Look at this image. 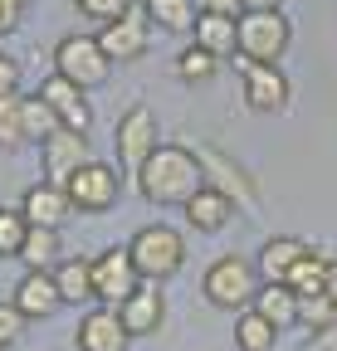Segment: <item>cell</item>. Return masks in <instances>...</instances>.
Listing matches in <instances>:
<instances>
[{"label": "cell", "mask_w": 337, "mask_h": 351, "mask_svg": "<svg viewBox=\"0 0 337 351\" xmlns=\"http://www.w3.org/2000/svg\"><path fill=\"white\" fill-rule=\"evenodd\" d=\"M152 25L172 29V34H191L196 20H200V0H142Z\"/></svg>", "instance_id": "cell-22"}, {"label": "cell", "mask_w": 337, "mask_h": 351, "mask_svg": "<svg viewBox=\"0 0 337 351\" xmlns=\"http://www.w3.org/2000/svg\"><path fill=\"white\" fill-rule=\"evenodd\" d=\"M89 132H73V127H54L45 142H39V166H45V181L64 186L69 176L89 161Z\"/></svg>", "instance_id": "cell-10"}, {"label": "cell", "mask_w": 337, "mask_h": 351, "mask_svg": "<svg viewBox=\"0 0 337 351\" xmlns=\"http://www.w3.org/2000/svg\"><path fill=\"white\" fill-rule=\"evenodd\" d=\"M15 307L25 313V322H39V317H54L64 298H59V283L54 274H25L20 288H15Z\"/></svg>", "instance_id": "cell-17"}, {"label": "cell", "mask_w": 337, "mask_h": 351, "mask_svg": "<svg viewBox=\"0 0 337 351\" xmlns=\"http://www.w3.org/2000/svg\"><path fill=\"white\" fill-rule=\"evenodd\" d=\"M132 332L122 327L117 307H98V313H83L73 327V346L78 351H128Z\"/></svg>", "instance_id": "cell-12"}, {"label": "cell", "mask_w": 337, "mask_h": 351, "mask_svg": "<svg viewBox=\"0 0 337 351\" xmlns=\"http://www.w3.org/2000/svg\"><path fill=\"white\" fill-rule=\"evenodd\" d=\"M244 10H283V0H244Z\"/></svg>", "instance_id": "cell-37"}, {"label": "cell", "mask_w": 337, "mask_h": 351, "mask_svg": "<svg viewBox=\"0 0 337 351\" xmlns=\"http://www.w3.org/2000/svg\"><path fill=\"white\" fill-rule=\"evenodd\" d=\"M5 29H15V15H5V10H0V34H5Z\"/></svg>", "instance_id": "cell-39"}, {"label": "cell", "mask_w": 337, "mask_h": 351, "mask_svg": "<svg viewBox=\"0 0 337 351\" xmlns=\"http://www.w3.org/2000/svg\"><path fill=\"white\" fill-rule=\"evenodd\" d=\"M25 219L30 225H39V230H64V219L73 215V200H69V191L64 186H54V181H39V186H30L25 191Z\"/></svg>", "instance_id": "cell-16"}, {"label": "cell", "mask_w": 337, "mask_h": 351, "mask_svg": "<svg viewBox=\"0 0 337 351\" xmlns=\"http://www.w3.org/2000/svg\"><path fill=\"white\" fill-rule=\"evenodd\" d=\"M200 10H210V15H244V0H200Z\"/></svg>", "instance_id": "cell-34"}, {"label": "cell", "mask_w": 337, "mask_h": 351, "mask_svg": "<svg viewBox=\"0 0 337 351\" xmlns=\"http://www.w3.org/2000/svg\"><path fill=\"white\" fill-rule=\"evenodd\" d=\"M117 317H122V327H128L132 337H152V332H161V322H166V298H161V283L142 278V283H137V293L117 307Z\"/></svg>", "instance_id": "cell-14"}, {"label": "cell", "mask_w": 337, "mask_h": 351, "mask_svg": "<svg viewBox=\"0 0 337 351\" xmlns=\"http://www.w3.org/2000/svg\"><path fill=\"white\" fill-rule=\"evenodd\" d=\"M25 239H30V219H25V210L0 205V258H20Z\"/></svg>", "instance_id": "cell-27"}, {"label": "cell", "mask_w": 337, "mask_h": 351, "mask_svg": "<svg viewBox=\"0 0 337 351\" xmlns=\"http://www.w3.org/2000/svg\"><path fill=\"white\" fill-rule=\"evenodd\" d=\"M181 210H186V225H191L196 234H220L230 219H235V195H225L220 186H210V181H205Z\"/></svg>", "instance_id": "cell-15"}, {"label": "cell", "mask_w": 337, "mask_h": 351, "mask_svg": "<svg viewBox=\"0 0 337 351\" xmlns=\"http://www.w3.org/2000/svg\"><path fill=\"white\" fill-rule=\"evenodd\" d=\"M191 34H196L191 44H200V49L216 54V59H235V54H240V20H235V15H210V10H200V20H196Z\"/></svg>", "instance_id": "cell-18"}, {"label": "cell", "mask_w": 337, "mask_h": 351, "mask_svg": "<svg viewBox=\"0 0 337 351\" xmlns=\"http://www.w3.org/2000/svg\"><path fill=\"white\" fill-rule=\"evenodd\" d=\"M200 186H205V166L200 152L191 147H156L137 171V191L152 205H186Z\"/></svg>", "instance_id": "cell-1"}, {"label": "cell", "mask_w": 337, "mask_h": 351, "mask_svg": "<svg viewBox=\"0 0 337 351\" xmlns=\"http://www.w3.org/2000/svg\"><path fill=\"white\" fill-rule=\"evenodd\" d=\"M274 341H279V327L264 322L255 307H244V313L235 317V346L240 351H274Z\"/></svg>", "instance_id": "cell-24"}, {"label": "cell", "mask_w": 337, "mask_h": 351, "mask_svg": "<svg viewBox=\"0 0 337 351\" xmlns=\"http://www.w3.org/2000/svg\"><path fill=\"white\" fill-rule=\"evenodd\" d=\"M73 5H78V15H89L98 25H113V20H122L132 10V0H73Z\"/></svg>", "instance_id": "cell-31"}, {"label": "cell", "mask_w": 337, "mask_h": 351, "mask_svg": "<svg viewBox=\"0 0 337 351\" xmlns=\"http://www.w3.org/2000/svg\"><path fill=\"white\" fill-rule=\"evenodd\" d=\"M0 98H20V64L0 54Z\"/></svg>", "instance_id": "cell-33"}, {"label": "cell", "mask_w": 337, "mask_h": 351, "mask_svg": "<svg viewBox=\"0 0 337 351\" xmlns=\"http://www.w3.org/2000/svg\"><path fill=\"white\" fill-rule=\"evenodd\" d=\"M20 117H25V142H45L49 132L59 127V117L49 112V103L39 98V93H30V98H20Z\"/></svg>", "instance_id": "cell-26"}, {"label": "cell", "mask_w": 337, "mask_h": 351, "mask_svg": "<svg viewBox=\"0 0 337 351\" xmlns=\"http://www.w3.org/2000/svg\"><path fill=\"white\" fill-rule=\"evenodd\" d=\"M259 283H264L259 269H255L244 254H220V258L205 269V278H200V298H205L210 307H220V313H240V307L255 302Z\"/></svg>", "instance_id": "cell-2"}, {"label": "cell", "mask_w": 337, "mask_h": 351, "mask_svg": "<svg viewBox=\"0 0 337 351\" xmlns=\"http://www.w3.org/2000/svg\"><path fill=\"white\" fill-rule=\"evenodd\" d=\"M216 69H220V59L205 54L200 44H186V49L176 54V73H181L186 83H210V78H216Z\"/></svg>", "instance_id": "cell-28"}, {"label": "cell", "mask_w": 337, "mask_h": 351, "mask_svg": "<svg viewBox=\"0 0 337 351\" xmlns=\"http://www.w3.org/2000/svg\"><path fill=\"white\" fill-rule=\"evenodd\" d=\"M137 283H142V274H137V263H132V254L128 249H103L98 258H93V298L98 302H108V307H122L132 293H137Z\"/></svg>", "instance_id": "cell-8"}, {"label": "cell", "mask_w": 337, "mask_h": 351, "mask_svg": "<svg viewBox=\"0 0 337 351\" xmlns=\"http://www.w3.org/2000/svg\"><path fill=\"white\" fill-rule=\"evenodd\" d=\"M249 307H255L264 322H274L279 332L299 322V293H293L288 283H259V293H255V302H249Z\"/></svg>", "instance_id": "cell-20"}, {"label": "cell", "mask_w": 337, "mask_h": 351, "mask_svg": "<svg viewBox=\"0 0 337 351\" xmlns=\"http://www.w3.org/2000/svg\"><path fill=\"white\" fill-rule=\"evenodd\" d=\"M20 332H25V313H20L15 302H0V346L20 341Z\"/></svg>", "instance_id": "cell-32"}, {"label": "cell", "mask_w": 337, "mask_h": 351, "mask_svg": "<svg viewBox=\"0 0 337 351\" xmlns=\"http://www.w3.org/2000/svg\"><path fill=\"white\" fill-rule=\"evenodd\" d=\"M332 322H337V302H332L327 293H308V298H299V327L323 332V327H332Z\"/></svg>", "instance_id": "cell-29"}, {"label": "cell", "mask_w": 337, "mask_h": 351, "mask_svg": "<svg viewBox=\"0 0 337 351\" xmlns=\"http://www.w3.org/2000/svg\"><path fill=\"white\" fill-rule=\"evenodd\" d=\"M293 44V25L283 10H244L240 15V54L244 64H279Z\"/></svg>", "instance_id": "cell-3"}, {"label": "cell", "mask_w": 337, "mask_h": 351, "mask_svg": "<svg viewBox=\"0 0 337 351\" xmlns=\"http://www.w3.org/2000/svg\"><path fill=\"white\" fill-rule=\"evenodd\" d=\"M20 5H25V0H0V10H5V15H15V20H20Z\"/></svg>", "instance_id": "cell-38"}, {"label": "cell", "mask_w": 337, "mask_h": 351, "mask_svg": "<svg viewBox=\"0 0 337 351\" xmlns=\"http://www.w3.org/2000/svg\"><path fill=\"white\" fill-rule=\"evenodd\" d=\"M323 293H327V298H332V302H337V258H332V263H327V283H323Z\"/></svg>", "instance_id": "cell-36"}, {"label": "cell", "mask_w": 337, "mask_h": 351, "mask_svg": "<svg viewBox=\"0 0 337 351\" xmlns=\"http://www.w3.org/2000/svg\"><path fill=\"white\" fill-rule=\"evenodd\" d=\"M64 191H69V200H73V210H89V215H103V210H113L117 205V195H122V181H117V166H108V161H98V156H89L69 181H64Z\"/></svg>", "instance_id": "cell-6"}, {"label": "cell", "mask_w": 337, "mask_h": 351, "mask_svg": "<svg viewBox=\"0 0 337 351\" xmlns=\"http://www.w3.org/2000/svg\"><path fill=\"white\" fill-rule=\"evenodd\" d=\"M308 249H313V244H303L299 234H274V239H264V249H259V258H255V269H259L264 283H283L288 269H293V263H299Z\"/></svg>", "instance_id": "cell-19"}, {"label": "cell", "mask_w": 337, "mask_h": 351, "mask_svg": "<svg viewBox=\"0 0 337 351\" xmlns=\"http://www.w3.org/2000/svg\"><path fill=\"white\" fill-rule=\"evenodd\" d=\"M235 64H240V78H244V103L255 112H283L288 108L293 88H288L279 64H244V59H235Z\"/></svg>", "instance_id": "cell-11"}, {"label": "cell", "mask_w": 337, "mask_h": 351, "mask_svg": "<svg viewBox=\"0 0 337 351\" xmlns=\"http://www.w3.org/2000/svg\"><path fill=\"white\" fill-rule=\"evenodd\" d=\"M39 98L49 103V112L59 117V127H73V132H93V108H89V93H83L78 83L69 78H45V88H39Z\"/></svg>", "instance_id": "cell-13"}, {"label": "cell", "mask_w": 337, "mask_h": 351, "mask_svg": "<svg viewBox=\"0 0 337 351\" xmlns=\"http://www.w3.org/2000/svg\"><path fill=\"white\" fill-rule=\"evenodd\" d=\"M54 283H59V298H64L69 307L89 302V298H93V258H59Z\"/></svg>", "instance_id": "cell-21"}, {"label": "cell", "mask_w": 337, "mask_h": 351, "mask_svg": "<svg viewBox=\"0 0 337 351\" xmlns=\"http://www.w3.org/2000/svg\"><path fill=\"white\" fill-rule=\"evenodd\" d=\"M113 147H117V161L128 166L132 176H137L142 161L161 147V142H156V117H152L147 103H132L128 112H122V122H117V132H113Z\"/></svg>", "instance_id": "cell-7"}, {"label": "cell", "mask_w": 337, "mask_h": 351, "mask_svg": "<svg viewBox=\"0 0 337 351\" xmlns=\"http://www.w3.org/2000/svg\"><path fill=\"white\" fill-rule=\"evenodd\" d=\"M25 147V117H20V98H0V152Z\"/></svg>", "instance_id": "cell-30"}, {"label": "cell", "mask_w": 337, "mask_h": 351, "mask_svg": "<svg viewBox=\"0 0 337 351\" xmlns=\"http://www.w3.org/2000/svg\"><path fill=\"white\" fill-rule=\"evenodd\" d=\"M327 263H332V258H323L318 249H308V254H303V258L288 269V278H283V283H288L293 293H299V298L323 293V283H327Z\"/></svg>", "instance_id": "cell-25"}, {"label": "cell", "mask_w": 337, "mask_h": 351, "mask_svg": "<svg viewBox=\"0 0 337 351\" xmlns=\"http://www.w3.org/2000/svg\"><path fill=\"white\" fill-rule=\"evenodd\" d=\"M20 263H25L30 274H54V269H59V230L30 225V239H25V249H20Z\"/></svg>", "instance_id": "cell-23"}, {"label": "cell", "mask_w": 337, "mask_h": 351, "mask_svg": "<svg viewBox=\"0 0 337 351\" xmlns=\"http://www.w3.org/2000/svg\"><path fill=\"white\" fill-rule=\"evenodd\" d=\"M308 351H337V322L323 327V332H313V346Z\"/></svg>", "instance_id": "cell-35"}, {"label": "cell", "mask_w": 337, "mask_h": 351, "mask_svg": "<svg viewBox=\"0 0 337 351\" xmlns=\"http://www.w3.org/2000/svg\"><path fill=\"white\" fill-rule=\"evenodd\" d=\"M54 73L69 78V83H78L83 93H89V88H103V83H108L113 59L103 54L98 34H64V39L54 44Z\"/></svg>", "instance_id": "cell-5"}, {"label": "cell", "mask_w": 337, "mask_h": 351, "mask_svg": "<svg viewBox=\"0 0 337 351\" xmlns=\"http://www.w3.org/2000/svg\"><path fill=\"white\" fill-rule=\"evenodd\" d=\"M132 263H137V274L152 278V283H166L172 274H181V263H186V239L181 230L172 225H142L128 244Z\"/></svg>", "instance_id": "cell-4"}, {"label": "cell", "mask_w": 337, "mask_h": 351, "mask_svg": "<svg viewBox=\"0 0 337 351\" xmlns=\"http://www.w3.org/2000/svg\"><path fill=\"white\" fill-rule=\"evenodd\" d=\"M147 34H152V15H147L142 0H132V10L122 20H113V25L98 29V44H103V54L113 64H132V59L147 54Z\"/></svg>", "instance_id": "cell-9"}]
</instances>
